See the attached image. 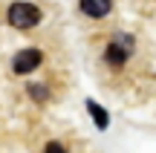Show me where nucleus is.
Wrapping results in <instances>:
<instances>
[{
  "label": "nucleus",
  "instance_id": "0eeeda50",
  "mask_svg": "<svg viewBox=\"0 0 156 153\" xmlns=\"http://www.w3.org/2000/svg\"><path fill=\"white\" fill-rule=\"evenodd\" d=\"M44 153H67V150H64V144H61V142H49Z\"/></svg>",
  "mask_w": 156,
  "mask_h": 153
},
{
  "label": "nucleus",
  "instance_id": "423d86ee",
  "mask_svg": "<svg viewBox=\"0 0 156 153\" xmlns=\"http://www.w3.org/2000/svg\"><path fill=\"white\" fill-rule=\"evenodd\" d=\"M29 96H35L38 101H44V98H46V87H41V84H29Z\"/></svg>",
  "mask_w": 156,
  "mask_h": 153
},
{
  "label": "nucleus",
  "instance_id": "f03ea898",
  "mask_svg": "<svg viewBox=\"0 0 156 153\" xmlns=\"http://www.w3.org/2000/svg\"><path fill=\"white\" fill-rule=\"evenodd\" d=\"M41 61H44L41 49H20V52L15 55V61H12V69H15L17 75H29L32 69L41 67Z\"/></svg>",
  "mask_w": 156,
  "mask_h": 153
},
{
  "label": "nucleus",
  "instance_id": "7ed1b4c3",
  "mask_svg": "<svg viewBox=\"0 0 156 153\" xmlns=\"http://www.w3.org/2000/svg\"><path fill=\"white\" fill-rule=\"evenodd\" d=\"M104 58H107V64H116V67H122V64L130 58V46H127V40H124V43H122V40H113V43L107 46V55H104Z\"/></svg>",
  "mask_w": 156,
  "mask_h": 153
},
{
  "label": "nucleus",
  "instance_id": "39448f33",
  "mask_svg": "<svg viewBox=\"0 0 156 153\" xmlns=\"http://www.w3.org/2000/svg\"><path fill=\"white\" fill-rule=\"evenodd\" d=\"M87 110H90V116L95 119V127H98V130H107V124H110V116H107V110L101 107V104H95L93 98L87 101Z\"/></svg>",
  "mask_w": 156,
  "mask_h": 153
},
{
  "label": "nucleus",
  "instance_id": "20e7f679",
  "mask_svg": "<svg viewBox=\"0 0 156 153\" xmlns=\"http://www.w3.org/2000/svg\"><path fill=\"white\" fill-rule=\"evenodd\" d=\"M113 9V0H81V12L87 17H104L110 15Z\"/></svg>",
  "mask_w": 156,
  "mask_h": 153
},
{
  "label": "nucleus",
  "instance_id": "f257e3e1",
  "mask_svg": "<svg viewBox=\"0 0 156 153\" xmlns=\"http://www.w3.org/2000/svg\"><path fill=\"white\" fill-rule=\"evenodd\" d=\"M9 23L15 29H32L35 23H41V9L35 3H12L9 6Z\"/></svg>",
  "mask_w": 156,
  "mask_h": 153
}]
</instances>
